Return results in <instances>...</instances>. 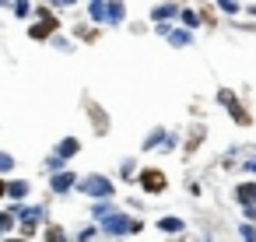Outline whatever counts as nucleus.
<instances>
[{"instance_id": "9d476101", "label": "nucleus", "mask_w": 256, "mask_h": 242, "mask_svg": "<svg viewBox=\"0 0 256 242\" xmlns=\"http://www.w3.org/2000/svg\"><path fill=\"white\" fill-rule=\"evenodd\" d=\"M0 228H11V214H0Z\"/></svg>"}, {"instance_id": "ddd939ff", "label": "nucleus", "mask_w": 256, "mask_h": 242, "mask_svg": "<svg viewBox=\"0 0 256 242\" xmlns=\"http://www.w3.org/2000/svg\"><path fill=\"white\" fill-rule=\"evenodd\" d=\"M11 242H22V238H11Z\"/></svg>"}, {"instance_id": "9b49d317", "label": "nucleus", "mask_w": 256, "mask_h": 242, "mask_svg": "<svg viewBox=\"0 0 256 242\" xmlns=\"http://www.w3.org/2000/svg\"><path fill=\"white\" fill-rule=\"evenodd\" d=\"M0 168H11V158L8 154H0Z\"/></svg>"}, {"instance_id": "0eeeda50", "label": "nucleus", "mask_w": 256, "mask_h": 242, "mask_svg": "<svg viewBox=\"0 0 256 242\" xmlns=\"http://www.w3.org/2000/svg\"><path fill=\"white\" fill-rule=\"evenodd\" d=\"M70 179H74V176H56V179H53V186H56V190H67V186H70Z\"/></svg>"}, {"instance_id": "39448f33", "label": "nucleus", "mask_w": 256, "mask_h": 242, "mask_svg": "<svg viewBox=\"0 0 256 242\" xmlns=\"http://www.w3.org/2000/svg\"><path fill=\"white\" fill-rule=\"evenodd\" d=\"M238 200H242V204H252V200H256V186H252V182H242V186H238Z\"/></svg>"}, {"instance_id": "f03ea898", "label": "nucleus", "mask_w": 256, "mask_h": 242, "mask_svg": "<svg viewBox=\"0 0 256 242\" xmlns=\"http://www.w3.org/2000/svg\"><path fill=\"white\" fill-rule=\"evenodd\" d=\"M42 18H46L42 25H32V39H46V36L56 28V18H50V14H42Z\"/></svg>"}, {"instance_id": "20e7f679", "label": "nucleus", "mask_w": 256, "mask_h": 242, "mask_svg": "<svg viewBox=\"0 0 256 242\" xmlns=\"http://www.w3.org/2000/svg\"><path fill=\"white\" fill-rule=\"evenodd\" d=\"M84 190H88V193H98V196H106V193H109V182L95 176V179H88V182H84Z\"/></svg>"}, {"instance_id": "7ed1b4c3", "label": "nucleus", "mask_w": 256, "mask_h": 242, "mask_svg": "<svg viewBox=\"0 0 256 242\" xmlns=\"http://www.w3.org/2000/svg\"><path fill=\"white\" fill-rule=\"evenodd\" d=\"M221 98H224V106H228V109L235 112V120H238V123H249V116H246V112L238 109V102H235V95H228V92H221Z\"/></svg>"}, {"instance_id": "423d86ee", "label": "nucleus", "mask_w": 256, "mask_h": 242, "mask_svg": "<svg viewBox=\"0 0 256 242\" xmlns=\"http://www.w3.org/2000/svg\"><path fill=\"white\" fill-rule=\"evenodd\" d=\"M46 238H50V242H67V238H64V228H56V224L46 232Z\"/></svg>"}, {"instance_id": "f257e3e1", "label": "nucleus", "mask_w": 256, "mask_h": 242, "mask_svg": "<svg viewBox=\"0 0 256 242\" xmlns=\"http://www.w3.org/2000/svg\"><path fill=\"white\" fill-rule=\"evenodd\" d=\"M140 182H144V190L162 193V190H165V172H158V168H144V172H140Z\"/></svg>"}, {"instance_id": "6e6552de", "label": "nucleus", "mask_w": 256, "mask_h": 242, "mask_svg": "<svg viewBox=\"0 0 256 242\" xmlns=\"http://www.w3.org/2000/svg\"><path fill=\"white\" fill-rule=\"evenodd\" d=\"M25 190H28V182H11V193L14 196H25Z\"/></svg>"}, {"instance_id": "1a4fd4ad", "label": "nucleus", "mask_w": 256, "mask_h": 242, "mask_svg": "<svg viewBox=\"0 0 256 242\" xmlns=\"http://www.w3.org/2000/svg\"><path fill=\"white\" fill-rule=\"evenodd\" d=\"M162 228H165V232H179L182 224H179V221H172V218H165V221H162Z\"/></svg>"}, {"instance_id": "f8f14e48", "label": "nucleus", "mask_w": 256, "mask_h": 242, "mask_svg": "<svg viewBox=\"0 0 256 242\" xmlns=\"http://www.w3.org/2000/svg\"><path fill=\"white\" fill-rule=\"evenodd\" d=\"M0 196H4V182H0Z\"/></svg>"}]
</instances>
